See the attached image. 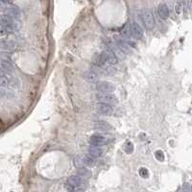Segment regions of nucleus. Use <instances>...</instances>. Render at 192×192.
Masks as SVG:
<instances>
[{
    "label": "nucleus",
    "instance_id": "nucleus-21",
    "mask_svg": "<svg viewBox=\"0 0 192 192\" xmlns=\"http://www.w3.org/2000/svg\"><path fill=\"white\" fill-rule=\"evenodd\" d=\"M10 87L13 89H18L19 87V81L17 78H10Z\"/></svg>",
    "mask_w": 192,
    "mask_h": 192
},
{
    "label": "nucleus",
    "instance_id": "nucleus-19",
    "mask_svg": "<svg viewBox=\"0 0 192 192\" xmlns=\"http://www.w3.org/2000/svg\"><path fill=\"white\" fill-rule=\"evenodd\" d=\"M1 45H2V48L6 49L7 51L8 50L9 51L13 50L14 48V46H15L14 42H13V41H4V40L1 41Z\"/></svg>",
    "mask_w": 192,
    "mask_h": 192
},
{
    "label": "nucleus",
    "instance_id": "nucleus-20",
    "mask_svg": "<svg viewBox=\"0 0 192 192\" xmlns=\"http://www.w3.org/2000/svg\"><path fill=\"white\" fill-rule=\"evenodd\" d=\"M155 158L157 159L159 162H162L163 160L165 159V156H164V153L162 151V150H157V151L155 152Z\"/></svg>",
    "mask_w": 192,
    "mask_h": 192
},
{
    "label": "nucleus",
    "instance_id": "nucleus-12",
    "mask_svg": "<svg viewBox=\"0 0 192 192\" xmlns=\"http://www.w3.org/2000/svg\"><path fill=\"white\" fill-rule=\"evenodd\" d=\"M84 79L90 83H97L99 81V76L96 72L92 70H87L84 73Z\"/></svg>",
    "mask_w": 192,
    "mask_h": 192
},
{
    "label": "nucleus",
    "instance_id": "nucleus-6",
    "mask_svg": "<svg viewBox=\"0 0 192 192\" xmlns=\"http://www.w3.org/2000/svg\"><path fill=\"white\" fill-rule=\"evenodd\" d=\"M7 14L10 15L12 18H14V20H18L20 17H21V12L17 6L15 5H8L7 6Z\"/></svg>",
    "mask_w": 192,
    "mask_h": 192
},
{
    "label": "nucleus",
    "instance_id": "nucleus-16",
    "mask_svg": "<svg viewBox=\"0 0 192 192\" xmlns=\"http://www.w3.org/2000/svg\"><path fill=\"white\" fill-rule=\"evenodd\" d=\"M93 64H94L96 66H99V67L107 65V61L105 60V57H104L103 53L97 54V55L94 56V58H93Z\"/></svg>",
    "mask_w": 192,
    "mask_h": 192
},
{
    "label": "nucleus",
    "instance_id": "nucleus-5",
    "mask_svg": "<svg viewBox=\"0 0 192 192\" xmlns=\"http://www.w3.org/2000/svg\"><path fill=\"white\" fill-rule=\"evenodd\" d=\"M102 53H103L104 57H105V60H106L108 65H113L117 64V57H116L115 52H113L111 48H108L106 50H104Z\"/></svg>",
    "mask_w": 192,
    "mask_h": 192
},
{
    "label": "nucleus",
    "instance_id": "nucleus-23",
    "mask_svg": "<svg viewBox=\"0 0 192 192\" xmlns=\"http://www.w3.org/2000/svg\"><path fill=\"white\" fill-rule=\"evenodd\" d=\"M138 173H139V175H140V177H142L144 179L149 177V171L147 170V168H145V167H141L140 169H139Z\"/></svg>",
    "mask_w": 192,
    "mask_h": 192
},
{
    "label": "nucleus",
    "instance_id": "nucleus-13",
    "mask_svg": "<svg viewBox=\"0 0 192 192\" xmlns=\"http://www.w3.org/2000/svg\"><path fill=\"white\" fill-rule=\"evenodd\" d=\"M14 72V67L13 65L9 63V61H1V73L5 74V75H10Z\"/></svg>",
    "mask_w": 192,
    "mask_h": 192
},
{
    "label": "nucleus",
    "instance_id": "nucleus-14",
    "mask_svg": "<svg viewBox=\"0 0 192 192\" xmlns=\"http://www.w3.org/2000/svg\"><path fill=\"white\" fill-rule=\"evenodd\" d=\"M89 154L94 158H98V157L103 156L104 150L100 146H93V145H90V148H89Z\"/></svg>",
    "mask_w": 192,
    "mask_h": 192
},
{
    "label": "nucleus",
    "instance_id": "nucleus-18",
    "mask_svg": "<svg viewBox=\"0 0 192 192\" xmlns=\"http://www.w3.org/2000/svg\"><path fill=\"white\" fill-rule=\"evenodd\" d=\"M0 85H1V89L8 87V86H10V78H8L7 75L1 73V77H0Z\"/></svg>",
    "mask_w": 192,
    "mask_h": 192
},
{
    "label": "nucleus",
    "instance_id": "nucleus-15",
    "mask_svg": "<svg viewBox=\"0 0 192 192\" xmlns=\"http://www.w3.org/2000/svg\"><path fill=\"white\" fill-rule=\"evenodd\" d=\"M83 162H84V165L87 167H92L96 164V159L94 157H92L90 154L89 155H85L83 157Z\"/></svg>",
    "mask_w": 192,
    "mask_h": 192
},
{
    "label": "nucleus",
    "instance_id": "nucleus-1",
    "mask_svg": "<svg viewBox=\"0 0 192 192\" xmlns=\"http://www.w3.org/2000/svg\"><path fill=\"white\" fill-rule=\"evenodd\" d=\"M139 18H140L141 22L143 23L144 27L146 29L151 30L154 28L155 18L150 11H148V10H142V11H140L139 12Z\"/></svg>",
    "mask_w": 192,
    "mask_h": 192
},
{
    "label": "nucleus",
    "instance_id": "nucleus-4",
    "mask_svg": "<svg viewBox=\"0 0 192 192\" xmlns=\"http://www.w3.org/2000/svg\"><path fill=\"white\" fill-rule=\"evenodd\" d=\"M115 86L112 83L102 81L96 84V90L99 93H112L115 91Z\"/></svg>",
    "mask_w": 192,
    "mask_h": 192
},
{
    "label": "nucleus",
    "instance_id": "nucleus-7",
    "mask_svg": "<svg viewBox=\"0 0 192 192\" xmlns=\"http://www.w3.org/2000/svg\"><path fill=\"white\" fill-rule=\"evenodd\" d=\"M83 179L78 175H72L67 179V184H69L73 188H80L83 185Z\"/></svg>",
    "mask_w": 192,
    "mask_h": 192
},
{
    "label": "nucleus",
    "instance_id": "nucleus-11",
    "mask_svg": "<svg viewBox=\"0 0 192 192\" xmlns=\"http://www.w3.org/2000/svg\"><path fill=\"white\" fill-rule=\"evenodd\" d=\"M93 128H94L96 131H100V132H108V131H110V130L112 129V127L109 123H107L106 121H97V122H95Z\"/></svg>",
    "mask_w": 192,
    "mask_h": 192
},
{
    "label": "nucleus",
    "instance_id": "nucleus-2",
    "mask_svg": "<svg viewBox=\"0 0 192 192\" xmlns=\"http://www.w3.org/2000/svg\"><path fill=\"white\" fill-rule=\"evenodd\" d=\"M125 33L129 36V37H132L134 39H141L143 36V29L141 28V26L137 24V22H133L129 26L127 30L125 31Z\"/></svg>",
    "mask_w": 192,
    "mask_h": 192
},
{
    "label": "nucleus",
    "instance_id": "nucleus-17",
    "mask_svg": "<svg viewBox=\"0 0 192 192\" xmlns=\"http://www.w3.org/2000/svg\"><path fill=\"white\" fill-rule=\"evenodd\" d=\"M78 176H80L81 178H90L91 176V172L90 169H87L86 167H81L78 168Z\"/></svg>",
    "mask_w": 192,
    "mask_h": 192
},
{
    "label": "nucleus",
    "instance_id": "nucleus-22",
    "mask_svg": "<svg viewBox=\"0 0 192 192\" xmlns=\"http://www.w3.org/2000/svg\"><path fill=\"white\" fill-rule=\"evenodd\" d=\"M124 151H125L127 154H131L134 151V144L131 141L126 142V144L124 145Z\"/></svg>",
    "mask_w": 192,
    "mask_h": 192
},
{
    "label": "nucleus",
    "instance_id": "nucleus-3",
    "mask_svg": "<svg viewBox=\"0 0 192 192\" xmlns=\"http://www.w3.org/2000/svg\"><path fill=\"white\" fill-rule=\"evenodd\" d=\"M96 98L100 103L107 104V105H110V106L116 105L118 103L117 97L115 95L112 94V93H99L98 92L96 94Z\"/></svg>",
    "mask_w": 192,
    "mask_h": 192
},
{
    "label": "nucleus",
    "instance_id": "nucleus-25",
    "mask_svg": "<svg viewBox=\"0 0 192 192\" xmlns=\"http://www.w3.org/2000/svg\"><path fill=\"white\" fill-rule=\"evenodd\" d=\"M75 192H85L83 189H81V188H78L77 190H75Z\"/></svg>",
    "mask_w": 192,
    "mask_h": 192
},
{
    "label": "nucleus",
    "instance_id": "nucleus-24",
    "mask_svg": "<svg viewBox=\"0 0 192 192\" xmlns=\"http://www.w3.org/2000/svg\"><path fill=\"white\" fill-rule=\"evenodd\" d=\"M181 4H183V2H178L177 4H176V7H175V11L177 14H180L181 11Z\"/></svg>",
    "mask_w": 192,
    "mask_h": 192
},
{
    "label": "nucleus",
    "instance_id": "nucleus-10",
    "mask_svg": "<svg viewBox=\"0 0 192 192\" xmlns=\"http://www.w3.org/2000/svg\"><path fill=\"white\" fill-rule=\"evenodd\" d=\"M158 14L159 15L160 18L162 19H166L169 17V14H170V11H169V8L166 4H159V7H158Z\"/></svg>",
    "mask_w": 192,
    "mask_h": 192
},
{
    "label": "nucleus",
    "instance_id": "nucleus-8",
    "mask_svg": "<svg viewBox=\"0 0 192 192\" xmlns=\"http://www.w3.org/2000/svg\"><path fill=\"white\" fill-rule=\"evenodd\" d=\"M96 109L99 113L103 115H107V116H110L113 113V109L112 108V106L110 105H107V104H103V103H99L98 105L96 106Z\"/></svg>",
    "mask_w": 192,
    "mask_h": 192
},
{
    "label": "nucleus",
    "instance_id": "nucleus-9",
    "mask_svg": "<svg viewBox=\"0 0 192 192\" xmlns=\"http://www.w3.org/2000/svg\"><path fill=\"white\" fill-rule=\"evenodd\" d=\"M106 142V138L104 137L102 134H92L90 138V145H93V146H102Z\"/></svg>",
    "mask_w": 192,
    "mask_h": 192
}]
</instances>
